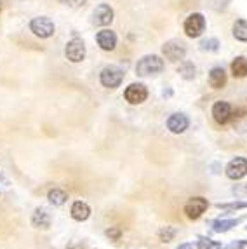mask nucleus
Returning <instances> with one entry per match:
<instances>
[{
	"label": "nucleus",
	"mask_w": 247,
	"mask_h": 249,
	"mask_svg": "<svg viewBox=\"0 0 247 249\" xmlns=\"http://www.w3.org/2000/svg\"><path fill=\"white\" fill-rule=\"evenodd\" d=\"M164 70V59L157 54H148L138 61L136 73L140 77H150V75H159Z\"/></svg>",
	"instance_id": "nucleus-1"
},
{
	"label": "nucleus",
	"mask_w": 247,
	"mask_h": 249,
	"mask_svg": "<svg viewBox=\"0 0 247 249\" xmlns=\"http://www.w3.org/2000/svg\"><path fill=\"white\" fill-rule=\"evenodd\" d=\"M30 30L33 32L35 37H40V38H49L54 35L56 32V26H54L53 19L51 18H46V16H37L33 18L30 21Z\"/></svg>",
	"instance_id": "nucleus-2"
},
{
	"label": "nucleus",
	"mask_w": 247,
	"mask_h": 249,
	"mask_svg": "<svg viewBox=\"0 0 247 249\" xmlns=\"http://www.w3.org/2000/svg\"><path fill=\"white\" fill-rule=\"evenodd\" d=\"M183 28H185L186 37H190V38L200 37V35L204 34V30H206V18H204V14H200V13L190 14V16L185 19Z\"/></svg>",
	"instance_id": "nucleus-3"
},
{
	"label": "nucleus",
	"mask_w": 247,
	"mask_h": 249,
	"mask_svg": "<svg viewBox=\"0 0 247 249\" xmlns=\"http://www.w3.org/2000/svg\"><path fill=\"white\" fill-rule=\"evenodd\" d=\"M99 80L103 84V88L117 89L124 80V71L120 70L119 67H115V65H110V67H105L103 70H101Z\"/></svg>",
	"instance_id": "nucleus-4"
},
{
	"label": "nucleus",
	"mask_w": 247,
	"mask_h": 249,
	"mask_svg": "<svg viewBox=\"0 0 247 249\" xmlns=\"http://www.w3.org/2000/svg\"><path fill=\"white\" fill-rule=\"evenodd\" d=\"M65 56H66V59L71 63L84 61V58H86V42L78 37L71 38L65 47Z\"/></svg>",
	"instance_id": "nucleus-5"
},
{
	"label": "nucleus",
	"mask_w": 247,
	"mask_h": 249,
	"mask_svg": "<svg viewBox=\"0 0 247 249\" xmlns=\"http://www.w3.org/2000/svg\"><path fill=\"white\" fill-rule=\"evenodd\" d=\"M124 96H125V100H127L131 105H141L146 101V98H148V89H146L144 84L134 82L125 89Z\"/></svg>",
	"instance_id": "nucleus-6"
},
{
	"label": "nucleus",
	"mask_w": 247,
	"mask_h": 249,
	"mask_svg": "<svg viewBox=\"0 0 247 249\" xmlns=\"http://www.w3.org/2000/svg\"><path fill=\"white\" fill-rule=\"evenodd\" d=\"M209 208V202L204 197H192L188 202L185 204V213L190 220H198L206 209Z\"/></svg>",
	"instance_id": "nucleus-7"
},
{
	"label": "nucleus",
	"mask_w": 247,
	"mask_h": 249,
	"mask_svg": "<svg viewBox=\"0 0 247 249\" xmlns=\"http://www.w3.org/2000/svg\"><path fill=\"white\" fill-rule=\"evenodd\" d=\"M162 53L169 61H181L186 56V49L179 40H169L165 42L164 47H162Z\"/></svg>",
	"instance_id": "nucleus-8"
},
{
	"label": "nucleus",
	"mask_w": 247,
	"mask_h": 249,
	"mask_svg": "<svg viewBox=\"0 0 247 249\" xmlns=\"http://www.w3.org/2000/svg\"><path fill=\"white\" fill-rule=\"evenodd\" d=\"M247 175V159L246 157H235L228 162L227 176L230 179H242Z\"/></svg>",
	"instance_id": "nucleus-9"
},
{
	"label": "nucleus",
	"mask_w": 247,
	"mask_h": 249,
	"mask_svg": "<svg viewBox=\"0 0 247 249\" xmlns=\"http://www.w3.org/2000/svg\"><path fill=\"white\" fill-rule=\"evenodd\" d=\"M113 21V9L108 4H99L92 11V25L96 26H106Z\"/></svg>",
	"instance_id": "nucleus-10"
},
{
	"label": "nucleus",
	"mask_w": 247,
	"mask_h": 249,
	"mask_svg": "<svg viewBox=\"0 0 247 249\" xmlns=\"http://www.w3.org/2000/svg\"><path fill=\"white\" fill-rule=\"evenodd\" d=\"M190 125L188 117L185 113H173V115L167 119V129L174 134H181L185 133Z\"/></svg>",
	"instance_id": "nucleus-11"
},
{
	"label": "nucleus",
	"mask_w": 247,
	"mask_h": 249,
	"mask_svg": "<svg viewBox=\"0 0 247 249\" xmlns=\"http://www.w3.org/2000/svg\"><path fill=\"white\" fill-rule=\"evenodd\" d=\"M212 117L218 124L225 125L227 122H230L231 119V105L227 103V101H218L212 107Z\"/></svg>",
	"instance_id": "nucleus-12"
},
{
	"label": "nucleus",
	"mask_w": 247,
	"mask_h": 249,
	"mask_svg": "<svg viewBox=\"0 0 247 249\" xmlns=\"http://www.w3.org/2000/svg\"><path fill=\"white\" fill-rule=\"evenodd\" d=\"M96 40H98V46L103 51H113L117 47V35L111 30H101L96 35Z\"/></svg>",
	"instance_id": "nucleus-13"
},
{
	"label": "nucleus",
	"mask_w": 247,
	"mask_h": 249,
	"mask_svg": "<svg viewBox=\"0 0 247 249\" xmlns=\"http://www.w3.org/2000/svg\"><path fill=\"white\" fill-rule=\"evenodd\" d=\"M70 214L75 221H86V220H89V216H91V208H89L86 202H82V200H77V202H73V206H71Z\"/></svg>",
	"instance_id": "nucleus-14"
},
{
	"label": "nucleus",
	"mask_w": 247,
	"mask_h": 249,
	"mask_svg": "<svg viewBox=\"0 0 247 249\" xmlns=\"http://www.w3.org/2000/svg\"><path fill=\"white\" fill-rule=\"evenodd\" d=\"M209 84L212 89H223L227 86V71L221 67H214L209 73Z\"/></svg>",
	"instance_id": "nucleus-15"
},
{
	"label": "nucleus",
	"mask_w": 247,
	"mask_h": 249,
	"mask_svg": "<svg viewBox=\"0 0 247 249\" xmlns=\"http://www.w3.org/2000/svg\"><path fill=\"white\" fill-rule=\"evenodd\" d=\"M32 225L35 227V229H44V230L49 229L51 227V214L44 208L35 209V213H33V216H32Z\"/></svg>",
	"instance_id": "nucleus-16"
},
{
	"label": "nucleus",
	"mask_w": 247,
	"mask_h": 249,
	"mask_svg": "<svg viewBox=\"0 0 247 249\" xmlns=\"http://www.w3.org/2000/svg\"><path fill=\"white\" fill-rule=\"evenodd\" d=\"M230 68H231V75L237 77V79L247 77V58L246 56H237V58L231 61Z\"/></svg>",
	"instance_id": "nucleus-17"
},
{
	"label": "nucleus",
	"mask_w": 247,
	"mask_h": 249,
	"mask_svg": "<svg viewBox=\"0 0 247 249\" xmlns=\"http://www.w3.org/2000/svg\"><path fill=\"white\" fill-rule=\"evenodd\" d=\"M242 220L244 218H235V220H225V218H219V220L212 221V230L218 232V233H225V232H228V230L233 229V227H237Z\"/></svg>",
	"instance_id": "nucleus-18"
},
{
	"label": "nucleus",
	"mask_w": 247,
	"mask_h": 249,
	"mask_svg": "<svg viewBox=\"0 0 247 249\" xmlns=\"http://www.w3.org/2000/svg\"><path fill=\"white\" fill-rule=\"evenodd\" d=\"M47 199H49V202L53 206H63L66 202V199H68V194L65 190H61V188H53L47 194Z\"/></svg>",
	"instance_id": "nucleus-19"
},
{
	"label": "nucleus",
	"mask_w": 247,
	"mask_h": 249,
	"mask_svg": "<svg viewBox=\"0 0 247 249\" xmlns=\"http://www.w3.org/2000/svg\"><path fill=\"white\" fill-rule=\"evenodd\" d=\"M233 37L240 42H247V21L237 19L233 23Z\"/></svg>",
	"instance_id": "nucleus-20"
},
{
	"label": "nucleus",
	"mask_w": 247,
	"mask_h": 249,
	"mask_svg": "<svg viewBox=\"0 0 247 249\" xmlns=\"http://www.w3.org/2000/svg\"><path fill=\"white\" fill-rule=\"evenodd\" d=\"M179 75H181L185 80H194L195 79V71H197V68H195L194 63L190 61H183L181 67H179Z\"/></svg>",
	"instance_id": "nucleus-21"
},
{
	"label": "nucleus",
	"mask_w": 247,
	"mask_h": 249,
	"mask_svg": "<svg viewBox=\"0 0 247 249\" xmlns=\"http://www.w3.org/2000/svg\"><path fill=\"white\" fill-rule=\"evenodd\" d=\"M219 40L214 37L211 38H204V40L200 42V51H204V53H218L219 51Z\"/></svg>",
	"instance_id": "nucleus-22"
},
{
	"label": "nucleus",
	"mask_w": 247,
	"mask_h": 249,
	"mask_svg": "<svg viewBox=\"0 0 247 249\" xmlns=\"http://www.w3.org/2000/svg\"><path fill=\"white\" fill-rule=\"evenodd\" d=\"M176 233H177V230L174 229V227H162L160 230H159V237H160V241L162 242H171V241H174V237H176Z\"/></svg>",
	"instance_id": "nucleus-23"
},
{
	"label": "nucleus",
	"mask_w": 247,
	"mask_h": 249,
	"mask_svg": "<svg viewBox=\"0 0 247 249\" xmlns=\"http://www.w3.org/2000/svg\"><path fill=\"white\" fill-rule=\"evenodd\" d=\"M216 208L221 209V211H227V213H233V211H239V209H246L247 208V202H228V204H216Z\"/></svg>",
	"instance_id": "nucleus-24"
},
{
	"label": "nucleus",
	"mask_w": 247,
	"mask_h": 249,
	"mask_svg": "<svg viewBox=\"0 0 247 249\" xmlns=\"http://www.w3.org/2000/svg\"><path fill=\"white\" fill-rule=\"evenodd\" d=\"M197 249H221V242L207 239V237H200V241L197 242Z\"/></svg>",
	"instance_id": "nucleus-25"
},
{
	"label": "nucleus",
	"mask_w": 247,
	"mask_h": 249,
	"mask_svg": "<svg viewBox=\"0 0 247 249\" xmlns=\"http://www.w3.org/2000/svg\"><path fill=\"white\" fill-rule=\"evenodd\" d=\"M105 233H106V237L110 239V241H119L120 235H122V232H120L119 227H110Z\"/></svg>",
	"instance_id": "nucleus-26"
},
{
	"label": "nucleus",
	"mask_w": 247,
	"mask_h": 249,
	"mask_svg": "<svg viewBox=\"0 0 247 249\" xmlns=\"http://www.w3.org/2000/svg\"><path fill=\"white\" fill-rule=\"evenodd\" d=\"M231 0H211V4H212V7L216 9V11H225V9L230 5Z\"/></svg>",
	"instance_id": "nucleus-27"
},
{
	"label": "nucleus",
	"mask_w": 247,
	"mask_h": 249,
	"mask_svg": "<svg viewBox=\"0 0 247 249\" xmlns=\"http://www.w3.org/2000/svg\"><path fill=\"white\" fill-rule=\"evenodd\" d=\"M246 248H247V239H239V241L230 242L225 249H246Z\"/></svg>",
	"instance_id": "nucleus-28"
},
{
	"label": "nucleus",
	"mask_w": 247,
	"mask_h": 249,
	"mask_svg": "<svg viewBox=\"0 0 247 249\" xmlns=\"http://www.w3.org/2000/svg\"><path fill=\"white\" fill-rule=\"evenodd\" d=\"M177 249H194V244H190V242H186V244L177 246Z\"/></svg>",
	"instance_id": "nucleus-29"
},
{
	"label": "nucleus",
	"mask_w": 247,
	"mask_h": 249,
	"mask_svg": "<svg viewBox=\"0 0 247 249\" xmlns=\"http://www.w3.org/2000/svg\"><path fill=\"white\" fill-rule=\"evenodd\" d=\"M0 11H2V2H0Z\"/></svg>",
	"instance_id": "nucleus-30"
},
{
	"label": "nucleus",
	"mask_w": 247,
	"mask_h": 249,
	"mask_svg": "<svg viewBox=\"0 0 247 249\" xmlns=\"http://www.w3.org/2000/svg\"><path fill=\"white\" fill-rule=\"evenodd\" d=\"M246 190H247V187H246Z\"/></svg>",
	"instance_id": "nucleus-31"
},
{
	"label": "nucleus",
	"mask_w": 247,
	"mask_h": 249,
	"mask_svg": "<svg viewBox=\"0 0 247 249\" xmlns=\"http://www.w3.org/2000/svg\"><path fill=\"white\" fill-rule=\"evenodd\" d=\"M246 229H247V227H246Z\"/></svg>",
	"instance_id": "nucleus-32"
}]
</instances>
